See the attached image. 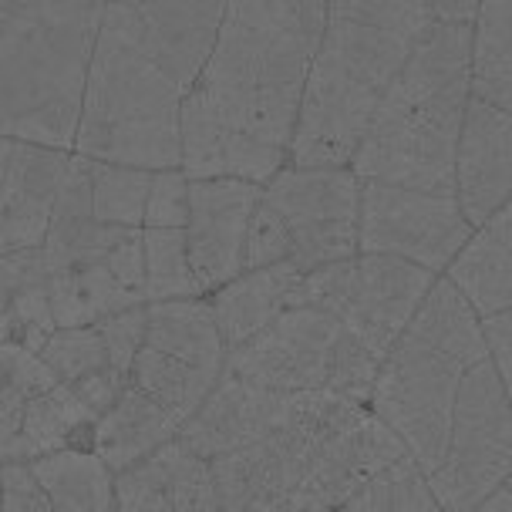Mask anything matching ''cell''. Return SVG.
<instances>
[{
  "label": "cell",
  "instance_id": "5b68a950",
  "mask_svg": "<svg viewBox=\"0 0 512 512\" xmlns=\"http://www.w3.org/2000/svg\"><path fill=\"white\" fill-rule=\"evenodd\" d=\"M378 364L341 317L317 307H283L267 327L226 351L223 368L273 391H334L368 405Z\"/></svg>",
  "mask_w": 512,
  "mask_h": 512
},
{
  "label": "cell",
  "instance_id": "b9f144b4",
  "mask_svg": "<svg viewBox=\"0 0 512 512\" xmlns=\"http://www.w3.org/2000/svg\"><path fill=\"white\" fill-rule=\"evenodd\" d=\"M14 341V314H11V294L0 283V344Z\"/></svg>",
  "mask_w": 512,
  "mask_h": 512
},
{
  "label": "cell",
  "instance_id": "4fadbf2b",
  "mask_svg": "<svg viewBox=\"0 0 512 512\" xmlns=\"http://www.w3.org/2000/svg\"><path fill=\"white\" fill-rule=\"evenodd\" d=\"M260 186L246 179H189L186 250L203 294L243 270V236Z\"/></svg>",
  "mask_w": 512,
  "mask_h": 512
},
{
  "label": "cell",
  "instance_id": "f1b7e54d",
  "mask_svg": "<svg viewBox=\"0 0 512 512\" xmlns=\"http://www.w3.org/2000/svg\"><path fill=\"white\" fill-rule=\"evenodd\" d=\"M219 374H223V368H199V364H189L142 344L132 358V368H128V384H135L152 401H159L182 428V422H189L192 411L203 405L209 391L216 388Z\"/></svg>",
  "mask_w": 512,
  "mask_h": 512
},
{
  "label": "cell",
  "instance_id": "8992f818",
  "mask_svg": "<svg viewBox=\"0 0 512 512\" xmlns=\"http://www.w3.org/2000/svg\"><path fill=\"white\" fill-rule=\"evenodd\" d=\"M512 475L509 384L489 358L472 364L455 391L445 459L428 472V489L445 512H475L482 496Z\"/></svg>",
  "mask_w": 512,
  "mask_h": 512
},
{
  "label": "cell",
  "instance_id": "8d00e7d4",
  "mask_svg": "<svg viewBox=\"0 0 512 512\" xmlns=\"http://www.w3.org/2000/svg\"><path fill=\"white\" fill-rule=\"evenodd\" d=\"M0 509L7 512H51L31 459L0 462Z\"/></svg>",
  "mask_w": 512,
  "mask_h": 512
},
{
  "label": "cell",
  "instance_id": "7bdbcfd3",
  "mask_svg": "<svg viewBox=\"0 0 512 512\" xmlns=\"http://www.w3.org/2000/svg\"><path fill=\"white\" fill-rule=\"evenodd\" d=\"M11 149H14L11 139H0V179H4V169H7V159H11Z\"/></svg>",
  "mask_w": 512,
  "mask_h": 512
},
{
  "label": "cell",
  "instance_id": "484cf974",
  "mask_svg": "<svg viewBox=\"0 0 512 512\" xmlns=\"http://www.w3.org/2000/svg\"><path fill=\"white\" fill-rule=\"evenodd\" d=\"M51 509L64 512H108L115 509L112 479L115 472L85 448H54L31 459Z\"/></svg>",
  "mask_w": 512,
  "mask_h": 512
},
{
  "label": "cell",
  "instance_id": "52a82bcc",
  "mask_svg": "<svg viewBox=\"0 0 512 512\" xmlns=\"http://www.w3.org/2000/svg\"><path fill=\"white\" fill-rule=\"evenodd\" d=\"M469 102V75L425 102L371 118L347 166L358 179H381L408 189L455 192V145Z\"/></svg>",
  "mask_w": 512,
  "mask_h": 512
},
{
  "label": "cell",
  "instance_id": "d6986e66",
  "mask_svg": "<svg viewBox=\"0 0 512 512\" xmlns=\"http://www.w3.org/2000/svg\"><path fill=\"white\" fill-rule=\"evenodd\" d=\"M125 230H132V226H112L95 216V206H91V159L71 152L51 206L48 233L41 240L48 277L68 267L102 263V256L122 240Z\"/></svg>",
  "mask_w": 512,
  "mask_h": 512
},
{
  "label": "cell",
  "instance_id": "cb8c5ba5",
  "mask_svg": "<svg viewBox=\"0 0 512 512\" xmlns=\"http://www.w3.org/2000/svg\"><path fill=\"white\" fill-rule=\"evenodd\" d=\"M145 344L199 368H223L226 344L219 337L213 304L206 294L169 297L145 304Z\"/></svg>",
  "mask_w": 512,
  "mask_h": 512
},
{
  "label": "cell",
  "instance_id": "7a4b0ae2",
  "mask_svg": "<svg viewBox=\"0 0 512 512\" xmlns=\"http://www.w3.org/2000/svg\"><path fill=\"white\" fill-rule=\"evenodd\" d=\"M435 21L428 0H327L290 166H347L381 95Z\"/></svg>",
  "mask_w": 512,
  "mask_h": 512
},
{
  "label": "cell",
  "instance_id": "d4e9b609",
  "mask_svg": "<svg viewBox=\"0 0 512 512\" xmlns=\"http://www.w3.org/2000/svg\"><path fill=\"white\" fill-rule=\"evenodd\" d=\"M405 331L411 337H418V341L432 344L435 351H442L448 358L465 364V368H472V364H479L486 358L479 314H475L469 300H465L442 273L432 280L425 297L418 300Z\"/></svg>",
  "mask_w": 512,
  "mask_h": 512
},
{
  "label": "cell",
  "instance_id": "e0dca14e",
  "mask_svg": "<svg viewBox=\"0 0 512 512\" xmlns=\"http://www.w3.org/2000/svg\"><path fill=\"white\" fill-rule=\"evenodd\" d=\"M115 509L122 512H213L219 509L209 459L169 438L112 479Z\"/></svg>",
  "mask_w": 512,
  "mask_h": 512
},
{
  "label": "cell",
  "instance_id": "8fae6325",
  "mask_svg": "<svg viewBox=\"0 0 512 512\" xmlns=\"http://www.w3.org/2000/svg\"><path fill=\"white\" fill-rule=\"evenodd\" d=\"M223 11L226 0H105L102 7L182 91L196 85Z\"/></svg>",
  "mask_w": 512,
  "mask_h": 512
},
{
  "label": "cell",
  "instance_id": "4dcf8cb0",
  "mask_svg": "<svg viewBox=\"0 0 512 512\" xmlns=\"http://www.w3.org/2000/svg\"><path fill=\"white\" fill-rule=\"evenodd\" d=\"M145 246V304L203 294L189 267L186 233L176 226H142Z\"/></svg>",
  "mask_w": 512,
  "mask_h": 512
},
{
  "label": "cell",
  "instance_id": "7402d4cb",
  "mask_svg": "<svg viewBox=\"0 0 512 512\" xmlns=\"http://www.w3.org/2000/svg\"><path fill=\"white\" fill-rule=\"evenodd\" d=\"M300 280V270L290 260L270 263V267L240 270L236 277L219 283L209 297L216 314L219 337H223L226 351L253 337L260 327H267L283 307L290 304V290Z\"/></svg>",
  "mask_w": 512,
  "mask_h": 512
},
{
  "label": "cell",
  "instance_id": "30bf717a",
  "mask_svg": "<svg viewBox=\"0 0 512 512\" xmlns=\"http://www.w3.org/2000/svg\"><path fill=\"white\" fill-rule=\"evenodd\" d=\"M472 223L462 216L455 192L408 189L381 179H361L358 253H391L442 273L469 240Z\"/></svg>",
  "mask_w": 512,
  "mask_h": 512
},
{
  "label": "cell",
  "instance_id": "44dd1931",
  "mask_svg": "<svg viewBox=\"0 0 512 512\" xmlns=\"http://www.w3.org/2000/svg\"><path fill=\"white\" fill-rule=\"evenodd\" d=\"M469 54H472V24L462 21H435L401 64L395 81L381 95L374 118L405 112V108L425 102L452 85L455 78L469 75Z\"/></svg>",
  "mask_w": 512,
  "mask_h": 512
},
{
  "label": "cell",
  "instance_id": "603a6c76",
  "mask_svg": "<svg viewBox=\"0 0 512 512\" xmlns=\"http://www.w3.org/2000/svg\"><path fill=\"white\" fill-rule=\"evenodd\" d=\"M176 435V418L159 401H152L145 391L135 388V384H125L122 395L95 422V445H91V452L112 472H118L125 465L139 462L142 455L155 452L159 445H166Z\"/></svg>",
  "mask_w": 512,
  "mask_h": 512
},
{
  "label": "cell",
  "instance_id": "9c48e42d",
  "mask_svg": "<svg viewBox=\"0 0 512 512\" xmlns=\"http://www.w3.org/2000/svg\"><path fill=\"white\" fill-rule=\"evenodd\" d=\"M290 233V263L304 273L358 253L361 179L351 166H283L260 186Z\"/></svg>",
  "mask_w": 512,
  "mask_h": 512
},
{
  "label": "cell",
  "instance_id": "3957f363",
  "mask_svg": "<svg viewBox=\"0 0 512 512\" xmlns=\"http://www.w3.org/2000/svg\"><path fill=\"white\" fill-rule=\"evenodd\" d=\"M105 0H0V139L75 145Z\"/></svg>",
  "mask_w": 512,
  "mask_h": 512
},
{
  "label": "cell",
  "instance_id": "4316f807",
  "mask_svg": "<svg viewBox=\"0 0 512 512\" xmlns=\"http://www.w3.org/2000/svg\"><path fill=\"white\" fill-rule=\"evenodd\" d=\"M469 95L512 108V0H479L475 7Z\"/></svg>",
  "mask_w": 512,
  "mask_h": 512
},
{
  "label": "cell",
  "instance_id": "836d02e7",
  "mask_svg": "<svg viewBox=\"0 0 512 512\" xmlns=\"http://www.w3.org/2000/svg\"><path fill=\"white\" fill-rule=\"evenodd\" d=\"M283 260H290V233L277 209L260 196L243 236V270L270 267V263H283Z\"/></svg>",
  "mask_w": 512,
  "mask_h": 512
},
{
  "label": "cell",
  "instance_id": "f546056e",
  "mask_svg": "<svg viewBox=\"0 0 512 512\" xmlns=\"http://www.w3.org/2000/svg\"><path fill=\"white\" fill-rule=\"evenodd\" d=\"M351 512H435L438 502L428 489V475L411 455H398L378 469L344 502Z\"/></svg>",
  "mask_w": 512,
  "mask_h": 512
},
{
  "label": "cell",
  "instance_id": "d590c367",
  "mask_svg": "<svg viewBox=\"0 0 512 512\" xmlns=\"http://www.w3.org/2000/svg\"><path fill=\"white\" fill-rule=\"evenodd\" d=\"M95 327H98V334H102V341H105L108 364L128 374L135 351L145 344V304L125 307V310H118V314H112V317H102Z\"/></svg>",
  "mask_w": 512,
  "mask_h": 512
},
{
  "label": "cell",
  "instance_id": "9a60e30c",
  "mask_svg": "<svg viewBox=\"0 0 512 512\" xmlns=\"http://www.w3.org/2000/svg\"><path fill=\"white\" fill-rule=\"evenodd\" d=\"M294 398L297 391L263 388L223 368L216 388L192 411L189 422H182L179 438L203 459H216L277 432L294 411Z\"/></svg>",
  "mask_w": 512,
  "mask_h": 512
},
{
  "label": "cell",
  "instance_id": "83f0119b",
  "mask_svg": "<svg viewBox=\"0 0 512 512\" xmlns=\"http://www.w3.org/2000/svg\"><path fill=\"white\" fill-rule=\"evenodd\" d=\"M48 304L54 327H78L98 324L102 317H112L118 310L145 304L142 294L122 287L105 263H85L68 267L48 277Z\"/></svg>",
  "mask_w": 512,
  "mask_h": 512
},
{
  "label": "cell",
  "instance_id": "ba28073f",
  "mask_svg": "<svg viewBox=\"0 0 512 512\" xmlns=\"http://www.w3.org/2000/svg\"><path fill=\"white\" fill-rule=\"evenodd\" d=\"M465 371V364L408 331L398 334L378 364L368 408L401 438L405 452L422 465L425 475L445 459L455 391Z\"/></svg>",
  "mask_w": 512,
  "mask_h": 512
},
{
  "label": "cell",
  "instance_id": "5bb4252c",
  "mask_svg": "<svg viewBox=\"0 0 512 512\" xmlns=\"http://www.w3.org/2000/svg\"><path fill=\"white\" fill-rule=\"evenodd\" d=\"M125 384L128 374L105 364V368L81 374L75 381H54L48 391L34 395L21 411V435H17L21 459H38L54 448L91 452L95 422L122 395Z\"/></svg>",
  "mask_w": 512,
  "mask_h": 512
},
{
  "label": "cell",
  "instance_id": "e575fe53",
  "mask_svg": "<svg viewBox=\"0 0 512 512\" xmlns=\"http://www.w3.org/2000/svg\"><path fill=\"white\" fill-rule=\"evenodd\" d=\"M189 216V176L179 166L152 169L145 192L142 226H176L182 230Z\"/></svg>",
  "mask_w": 512,
  "mask_h": 512
},
{
  "label": "cell",
  "instance_id": "74e56055",
  "mask_svg": "<svg viewBox=\"0 0 512 512\" xmlns=\"http://www.w3.org/2000/svg\"><path fill=\"white\" fill-rule=\"evenodd\" d=\"M102 263L108 273L122 283V287L135 290L145 300V246H142V226H132V230L122 233L112 250L102 256Z\"/></svg>",
  "mask_w": 512,
  "mask_h": 512
},
{
  "label": "cell",
  "instance_id": "60d3db41",
  "mask_svg": "<svg viewBox=\"0 0 512 512\" xmlns=\"http://www.w3.org/2000/svg\"><path fill=\"white\" fill-rule=\"evenodd\" d=\"M475 512H512V475L506 482H499L489 496H482V502L475 506Z\"/></svg>",
  "mask_w": 512,
  "mask_h": 512
},
{
  "label": "cell",
  "instance_id": "ac0fdd59",
  "mask_svg": "<svg viewBox=\"0 0 512 512\" xmlns=\"http://www.w3.org/2000/svg\"><path fill=\"white\" fill-rule=\"evenodd\" d=\"M68 155V149L14 142L0 179V256L44 240Z\"/></svg>",
  "mask_w": 512,
  "mask_h": 512
},
{
  "label": "cell",
  "instance_id": "ab89813d",
  "mask_svg": "<svg viewBox=\"0 0 512 512\" xmlns=\"http://www.w3.org/2000/svg\"><path fill=\"white\" fill-rule=\"evenodd\" d=\"M428 7L435 11L438 21H462V24H472L479 0H428Z\"/></svg>",
  "mask_w": 512,
  "mask_h": 512
},
{
  "label": "cell",
  "instance_id": "f35d334b",
  "mask_svg": "<svg viewBox=\"0 0 512 512\" xmlns=\"http://www.w3.org/2000/svg\"><path fill=\"white\" fill-rule=\"evenodd\" d=\"M482 344H486V358L499 371L502 381H512V310H496V314L479 317Z\"/></svg>",
  "mask_w": 512,
  "mask_h": 512
},
{
  "label": "cell",
  "instance_id": "7c38bea8",
  "mask_svg": "<svg viewBox=\"0 0 512 512\" xmlns=\"http://www.w3.org/2000/svg\"><path fill=\"white\" fill-rule=\"evenodd\" d=\"M435 277L438 273L391 253H354L337 317L381 361Z\"/></svg>",
  "mask_w": 512,
  "mask_h": 512
},
{
  "label": "cell",
  "instance_id": "6da1fadb",
  "mask_svg": "<svg viewBox=\"0 0 512 512\" xmlns=\"http://www.w3.org/2000/svg\"><path fill=\"white\" fill-rule=\"evenodd\" d=\"M324 11L327 0H226L213 51L182 98L283 166Z\"/></svg>",
  "mask_w": 512,
  "mask_h": 512
},
{
  "label": "cell",
  "instance_id": "ffe728a7",
  "mask_svg": "<svg viewBox=\"0 0 512 512\" xmlns=\"http://www.w3.org/2000/svg\"><path fill=\"white\" fill-rule=\"evenodd\" d=\"M442 277L479 317L512 307V206H499L445 263Z\"/></svg>",
  "mask_w": 512,
  "mask_h": 512
},
{
  "label": "cell",
  "instance_id": "2e32d148",
  "mask_svg": "<svg viewBox=\"0 0 512 512\" xmlns=\"http://www.w3.org/2000/svg\"><path fill=\"white\" fill-rule=\"evenodd\" d=\"M512 192V112L469 95L455 145V199L472 226L486 223Z\"/></svg>",
  "mask_w": 512,
  "mask_h": 512
},
{
  "label": "cell",
  "instance_id": "1f68e13d",
  "mask_svg": "<svg viewBox=\"0 0 512 512\" xmlns=\"http://www.w3.org/2000/svg\"><path fill=\"white\" fill-rule=\"evenodd\" d=\"M145 192H149V169L91 159V206L102 223L142 226Z\"/></svg>",
  "mask_w": 512,
  "mask_h": 512
},
{
  "label": "cell",
  "instance_id": "d6a6232c",
  "mask_svg": "<svg viewBox=\"0 0 512 512\" xmlns=\"http://www.w3.org/2000/svg\"><path fill=\"white\" fill-rule=\"evenodd\" d=\"M38 358L48 364L58 381H75L81 374L105 368L108 351L95 324H78V327H54L48 341L38 347Z\"/></svg>",
  "mask_w": 512,
  "mask_h": 512
},
{
  "label": "cell",
  "instance_id": "277c9868",
  "mask_svg": "<svg viewBox=\"0 0 512 512\" xmlns=\"http://www.w3.org/2000/svg\"><path fill=\"white\" fill-rule=\"evenodd\" d=\"M182 95L186 91L102 14L71 152L149 172L179 166Z\"/></svg>",
  "mask_w": 512,
  "mask_h": 512
}]
</instances>
